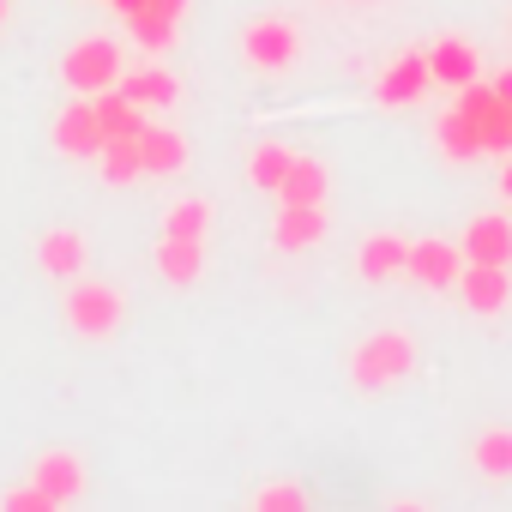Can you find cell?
<instances>
[{
	"instance_id": "obj_8",
	"label": "cell",
	"mask_w": 512,
	"mask_h": 512,
	"mask_svg": "<svg viewBox=\"0 0 512 512\" xmlns=\"http://www.w3.org/2000/svg\"><path fill=\"white\" fill-rule=\"evenodd\" d=\"M452 296H464L470 314L494 320V314L512 308V266H470V260H464V278H458Z\"/></svg>"
},
{
	"instance_id": "obj_3",
	"label": "cell",
	"mask_w": 512,
	"mask_h": 512,
	"mask_svg": "<svg viewBox=\"0 0 512 512\" xmlns=\"http://www.w3.org/2000/svg\"><path fill=\"white\" fill-rule=\"evenodd\" d=\"M121 43L115 37H79L67 55H61V79L73 97H97V91H115L121 85Z\"/></svg>"
},
{
	"instance_id": "obj_13",
	"label": "cell",
	"mask_w": 512,
	"mask_h": 512,
	"mask_svg": "<svg viewBox=\"0 0 512 512\" xmlns=\"http://www.w3.org/2000/svg\"><path fill=\"white\" fill-rule=\"evenodd\" d=\"M151 266L169 290H193L205 278V241H187V235H163L157 253H151Z\"/></svg>"
},
{
	"instance_id": "obj_10",
	"label": "cell",
	"mask_w": 512,
	"mask_h": 512,
	"mask_svg": "<svg viewBox=\"0 0 512 512\" xmlns=\"http://www.w3.org/2000/svg\"><path fill=\"white\" fill-rule=\"evenodd\" d=\"M464 260L470 266H512V217L506 211H482L464 223Z\"/></svg>"
},
{
	"instance_id": "obj_7",
	"label": "cell",
	"mask_w": 512,
	"mask_h": 512,
	"mask_svg": "<svg viewBox=\"0 0 512 512\" xmlns=\"http://www.w3.org/2000/svg\"><path fill=\"white\" fill-rule=\"evenodd\" d=\"M458 109H464V115L482 127V145H488V151H500V157L512 151V103H506L494 85L470 79V85L458 91Z\"/></svg>"
},
{
	"instance_id": "obj_20",
	"label": "cell",
	"mask_w": 512,
	"mask_h": 512,
	"mask_svg": "<svg viewBox=\"0 0 512 512\" xmlns=\"http://www.w3.org/2000/svg\"><path fill=\"white\" fill-rule=\"evenodd\" d=\"M434 139H440V157H446V163H470V157H488V145H482V127H476V121H470L458 103L440 115Z\"/></svg>"
},
{
	"instance_id": "obj_14",
	"label": "cell",
	"mask_w": 512,
	"mask_h": 512,
	"mask_svg": "<svg viewBox=\"0 0 512 512\" xmlns=\"http://www.w3.org/2000/svg\"><path fill=\"white\" fill-rule=\"evenodd\" d=\"M428 67H434V85L464 91L470 79H482V49L470 37H440V43H428Z\"/></svg>"
},
{
	"instance_id": "obj_18",
	"label": "cell",
	"mask_w": 512,
	"mask_h": 512,
	"mask_svg": "<svg viewBox=\"0 0 512 512\" xmlns=\"http://www.w3.org/2000/svg\"><path fill=\"white\" fill-rule=\"evenodd\" d=\"M187 139L175 133V127H139V163H145V175H181L187 169Z\"/></svg>"
},
{
	"instance_id": "obj_17",
	"label": "cell",
	"mask_w": 512,
	"mask_h": 512,
	"mask_svg": "<svg viewBox=\"0 0 512 512\" xmlns=\"http://www.w3.org/2000/svg\"><path fill=\"white\" fill-rule=\"evenodd\" d=\"M404 260H410V235H398V229H374V235H362V247H356V272L362 278H398L404 272Z\"/></svg>"
},
{
	"instance_id": "obj_19",
	"label": "cell",
	"mask_w": 512,
	"mask_h": 512,
	"mask_svg": "<svg viewBox=\"0 0 512 512\" xmlns=\"http://www.w3.org/2000/svg\"><path fill=\"white\" fill-rule=\"evenodd\" d=\"M326 193H332V169L320 157L296 151V163H290V175L278 187V205H326Z\"/></svg>"
},
{
	"instance_id": "obj_25",
	"label": "cell",
	"mask_w": 512,
	"mask_h": 512,
	"mask_svg": "<svg viewBox=\"0 0 512 512\" xmlns=\"http://www.w3.org/2000/svg\"><path fill=\"white\" fill-rule=\"evenodd\" d=\"M97 163H103V181H109V187L139 181V175H145V163H139V133H133V139H103Z\"/></svg>"
},
{
	"instance_id": "obj_29",
	"label": "cell",
	"mask_w": 512,
	"mask_h": 512,
	"mask_svg": "<svg viewBox=\"0 0 512 512\" xmlns=\"http://www.w3.org/2000/svg\"><path fill=\"white\" fill-rule=\"evenodd\" d=\"M145 7H157V13H169V19H187L193 0H145Z\"/></svg>"
},
{
	"instance_id": "obj_6",
	"label": "cell",
	"mask_w": 512,
	"mask_h": 512,
	"mask_svg": "<svg viewBox=\"0 0 512 512\" xmlns=\"http://www.w3.org/2000/svg\"><path fill=\"white\" fill-rule=\"evenodd\" d=\"M428 91H434L428 49H410V55H398V61L380 73V85H374V103H380V109H416Z\"/></svg>"
},
{
	"instance_id": "obj_15",
	"label": "cell",
	"mask_w": 512,
	"mask_h": 512,
	"mask_svg": "<svg viewBox=\"0 0 512 512\" xmlns=\"http://www.w3.org/2000/svg\"><path fill=\"white\" fill-rule=\"evenodd\" d=\"M85 260H91V241L79 235V229H43L37 235V266L49 272V278H79L85 272Z\"/></svg>"
},
{
	"instance_id": "obj_32",
	"label": "cell",
	"mask_w": 512,
	"mask_h": 512,
	"mask_svg": "<svg viewBox=\"0 0 512 512\" xmlns=\"http://www.w3.org/2000/svg\"><path fill=\"white\" fill-rule=\"evenodd\" d=\"M494 91H500V97H506V103H512V67H506V73H500V79H494Z\"/></svg>"
},
{
	"instance_id": "obj_11",
	"label": "cell",
	"mask_w": 512,
	"mask_h": 512,
	"mask_svg": "<svg viewBox=\"0 0 512 512\" xmlns=\"http://www.w3.org/2000/svg\"><path fill=\"white\" fill-rule=\"evenodd\" d=\"M55 151L61 157H97L103 151V127H97V103L91 97H73L55 115Z\"/></svg>"
},
{
	"instance_id": "obj_1",
	"label": "cell",
	"mask_w": 512,
	"mask_h": 512,
	"mask_svg": "<svg viewBox=\"0 0 512 512\" xmlns=\"http://www.w3.org/2000/svg\"><path fill=\"white\" fill-rule=\"evenodd\" d=\"M416 362H422L416 338L404 326H380L350 350V386L356 392H392V386H404L416 374Z\"/></svg>"
},
{
	"instance_id": "obj_22",
	"label": "cell",
	"mask_w": 512,
	"mask_h": 512,
	"mask_svg": "<svg viewBox=\"0 0 512 512\" xmlns=\"http://www.w3.org/2000/svg\"><path fill=\"white\" fill-rule=\"evenodd\" d=\"M290 163H296V151H290V145H278V139L253 145V157H247V181H253V193H272V199H278V187H284Z\"/></svg>"
},
{
	"instance_id": "obj_5",
	"label": "cell",
	"mask_w": 512,
	"mask_h": 512,
	"mask_svg": "<svg viewBox=\"0 0 512 512\" xmlns=\"http://www.w3.org/2000/svg\"><path fill=\"white\" fill-rule=\"evenodd\" d=\"M404 272H410L422 290L452 296V290H458V278H464V247H458V241H446V235H422V241H410Z\"/></svg>"
},
{
	"instance_id": "obj_23",
	"label": "cell",
	"mask_w": 512,
	"mask_h": 512,
	"mask_svg": "<svg viewBox=\"0 0 512 512\" xmlns=\"http://www.w3.org/2000/svg\"><path fill=\"white\" fill-rule=\"evenodd\" d=\"M91 103H97V127H103V139H133V133L145 127V121H139L145 109H139L121 85H115V91H97Z\"/></svg>"
},
{
	"instance_id": "obj_28",
	"label": "cell",
	"mask_w": 512,
	"mask_h": 512,
	"mask_svg": "<svg viewBox=\"0 0 512 512\" xmlns=\"http://www.w3.org/2000/svg\"><path fill=\"white\" fill-rule=\"evenodd\" d=\"M0 506H7V512H55V500H49L37 482H25V488H7V494H0Z\"/></svg>"
},
{
	"instance_id": "obj_24",
	"label": "cell",
	"mask_w": 512,
	"mask_h": 512,
	"mask_svg": "<svg viewBox=\"0 0 512 512\" xmlns=\"http://www.w3.org/2000/svg\"><path fill=\"white\" fill-rule=\"evenodd\" d=\"M175 31H181V19H169V13H157V7L127 13V37H133V49H145V55L175 49Z\"/></svg>"
},
{
	"instance_id": "obj_31",
	"label": "cell",
	"mask_w": 512,
	"mask_h": 512,
	"mask_svg": "<svg viewBox=\"0 0 512 512\" xmlns=\"http://www.w3.org/2000/svg\"><path fill=\"white\" fill-rule=\"evenodd\" d=\"M103 7H115V13L127 19V13H139V7H145V0H103Z\"/></svg>"
},
{
	"instance_id": "obj_21",
	"label": "cell",
	"mask_w": 512,
	"mask_h": 512,
	"mask_svg": "<svg viewBox=\"0 0 512 512\" xmlns=\"http://www.w3.org/2000/svg\"><path fill=\"white\" fill-rule=\"evenodd\" d=\"M121 91H127L139 109H169V103L181 97V79H175L169 67H133V73H121Z\"/></svg>"
},
{
	"instance_id": "obj_9",
	"label": "cell",
	"mask_w": 512,
	"mask_h": 512,
	"mask_svg": "<svg viewBox=\"0 0 512 512\" xmlns=\"http://www.w3.org/2000/svg\"><path fill=\"white\" fill-rule=\"evenodd\" d=\"M31 482L55 500V506H79L85 500V458L79 452H67V446H55V452H43L37 464H31Z\"/></svg>"
},
{
	"instance_id": "obj_30",
	"label": "cell",
	"mask_w": 512,
	"mask_h": 512,
	"mask_svg": "<svg viewBox=\"0 0 512 512\" xmlns=\"http://www.w3.org/2000/svg\"><path fill=\"white\" fill-rule=\"evenodd\" d=\"M500 199L512 205V151H506V163H500Z\"/></svg>"
},
{
	"instance_id": "obj_33",
	"label": "cell",
	"mask_w": 512,
	"mask_h": 512,
	"mask_svg": "<svg viewBox=\"0 0 512 512\" xmlns=\"http://www.w3.org/2000/svg\"><path fill=\"white\" fill-rule=\"evenodd\" d=\"M0 25H7V0H0Z\"/></svg>"
},
{
	"instance_id": "obj_26",
	"label": "cell",
	"mask_w": 512,
	"mask_h": 512,
	"mask_svg": "<svg viewBox=\"0 0 512 512\" xmlns=\"http://www.w3.org/2000/svg\"><path fill=\"white\" fill-rule=\"evenodd\" d=\"M211 217H217V205H211V199H175V205L163 211V235L205 241V235H211Z\"/></svg>"
},
{
	"instance_id": "obj_27",
	"label": "cell",
	"mask_w": 512,
	"mask_h": 512,
	"mask_svg": "<svg viewBox=\"0 0 512 512\" xmlns=\"http://www.w3.org/2000/svg\"><path fill=\"white\" fill-rule=\"evenodd\" d=\"M253 506H260V512H308L314 500H308L302 482H284V476H278V482H266L260 494H253Z\"/></svg>"
},
{
	"instance_id": "obj_4",
	"label": "cell",
	"mask_w": 512,
	"mask_h": 512,
	"mask_svg": "<svg viewBox=\"0 0 512 512\" xmlns=\"http://www.w3.org/2000/svg\"><path fill=\"white\" fill-rule=\"evenodd\" d=\"M241 61L253 73H290L302 61V31L284 13H260V19L241 31Z\"/></svg>"
},
{
	"instance_id": "obj_12",
	"label": "cell",
	"mask_w": 512,
	"mask_h": 512,
	"mask_svg": "<svg viewBox=\"0 0 512 512\" xmlns=\"http://www.w3.org/2000/svg\"><path fill=\"white\" fill-rule=\"evenodd\" d=\"M332 235V217L326 205H278V223H272V241L278 253H308Z\"/></svg>"
},
{
	"instance_id": "obj_16",
	"label": "cell",
	"mask_w": 512,
	"mask_h": 512,
	"mask_svg": "<svg viewBox=\"0 0 512 512\" xmlns=\"http://www.w3.org/2000/svg\"><path fill=\"white\" fill-rule=\"evenodd\" d=\"M470 470L488 482V488H512V428L494 422L470 440Z\"/></svg>"
},
{
	"instance_id": "obj_2",
	"label": "cell",
	"mask_w": 512,
	"mask_h": 512,
	"mask_svg": "<svg viewBox=\"0 0 512 512\" xmlns=\"http://www.w3.org/2000/svg\"><path fill=\"white\" fill-rule=\"evenodd\" d=\"M61 314H67V326H73V338H85V344H109L121 326H127V296L115 290V284H103V278H67V296H61Z\"/></svg>"
}]
</instances>
